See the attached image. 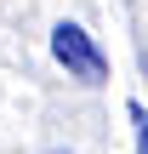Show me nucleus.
I'll return each instance as SVG.
<instances>
[{
    "label": "nucleus",
    "instance_id": "f03ea898",
    "mask_svg": "<svg viewBox=\"0 0 148 154\" xmlns=\"http://www.w3.org/2000/svg\"><path fill=\"white\" fill-rule=\"evenodd\" d=\"M131 126H137V154H148V109L131 103Z\"/></svg>",
    "mask_w": 148,
    "mask_h": 154
},
{
    "label": "nucleus",
    "instance_id": "f257e3e1",
    "mask_svg": "<svg viewBox=\"0 0 148 154\" xmlns=\"http://www.w3.org/2000/svg\"><path fill=\"white\" fill-rule=\"evenodd\" d=\"M51 57H57L74 80H86V86H97V80L108 74V63H103L97 40H91L80 23H57V29H51Z\"/></svg>",
    "mask_w": 148,
    "mask_h": 154
}]
</instances>
